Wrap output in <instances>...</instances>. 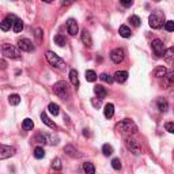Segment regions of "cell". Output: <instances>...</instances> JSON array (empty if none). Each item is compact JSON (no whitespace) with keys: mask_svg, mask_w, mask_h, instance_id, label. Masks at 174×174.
<instances>
[{"mask_svg":"<svg viewBox=\"0 0 174 174\" xmlns=\"http://www.w3.org/2000/svg\"><path fill=\"white\" fill-rule=\"evenodd\" d=\"M163 59L167 63H174V46L169 48V49H166V53H165Z\"/></svg>","mask_w":174,"mask_h":174,"instance_id":"21","label":"cell"},{"mask_svg":"<svg viewBox=\"0 0 174 174\" xmlns=\"http://www.w3.org/2000/svg\"><path fill=\"white\" fill-rule=\"evenodd\" d=\"M118 33H120L121 37H124V38H129L131 37V29L128 27V26H120V29H118Z\"/></svg>","mask_w":174,"mask_h":174,"instance_id":"22","label":"cell"},{"mask_svg":"<svg viewBox=\"0 0 174 174\" xmlns=\"http://www.w3.org/2000/svg\"><path fill=\"white\" fill-rule=\"evenodd\" d=\"M127 79H128L127 71H117L114 73V80H116L117 83H124V82H127Z\"/></svg>","mask_w":174,"mask_h":174,"instance_id":"14","label":"cell"},{"mask_svg":"<svg viewBox=\"0 0 174 174\" xmlns=\"http://www.w3.org/2000/svg\"><path fill=\"white\" fill-rule=\"evenodd\" d=\"M129 22H131V25L135 26V27H139V26L142 25V21H140V18L136 16V15H133V16L129 18Z\"/></svg>","mask_w":174,"mask_h":174,"instance_id":"37","label":"cell"},{"mask_svg":"<svg viewBox=\"0 0 174 174\" xmlns=\"http://www.w3.org/2000/svg\"><path fill=\"white\" fill-rule=\"evenodd\" d=\"M102 153L105 157H110V155L113 154V147L110 146V144H103L102 146Z\"/></svg>","mask_w":174,"mask_h":174,"instance_id":"32","label":"cell"},{"mask_svg":"<svg viewBox=\"0 0 174 174\" xmlns=\"http://www.w3.org/2000/svg\"><path fill=\"white\" fill-rule=\"evenodd\" d=\"M2 52L6 57L12 59V60H19V59L22 57L21 56V49L16 48V46H14V45H11V44H4V45L2 46Z\"/></svg>","mask_w":174,"mask_h":174,"instance_id":"4","label":"cell"},{"mask_svg":"<svg viewBox=\"0 0 174 174\" xmlns=\"http://www.w3.org/2000/svg\"><path fill=\"white\" fill-rule=\"evenodd\" d=\"M69 80H71L73 87H79V78H78V71L76 69H71L69 71Z\"/></svg>","mask_w":174,"mask_h":174,"instance_id":"16","label":"cell"},{"mask_svg":"<svg viewBox=\"0 0 174 174\" xmlns=\"http://www.w3.org/2000/svg\"><path fill=\"white\" fill-rule=\"evenodd\" d=\"M48 110L50 112V114H53V116H57V114L60 113V106H59L57 103H49V106H48Z\"/></svg>","mask_w":174,"mask_h":174,"instance_id":"28","label":"cell"},{"mask_svg":"<svg viewBox=\"0 0 174 174\" xmlns=\"http://www.w3.org/2000/svg\"><path fill=\"white\" fill-rule=\"evenodd\" d=\"M67 30H68L69 35H76L78 34V31H79V26H78L75 19L69 18V19L67 21Z\"/></svg>","mask_w":174,"mask_h":174,"instance_id":"12","label":"cell"},{"mask_svg":"<svg viewBox=\"0 0 174 174\" xmlns=\"http://www.w3.org/2000/svg\"><path fill=\"white\" fill-rule=\"evenodd\" d=\"M148 23L153 29H161L162 26H165L166 19H165L163 11H161V10L153 11V14L148 16Z\"/></svg>","mask_w":174,"mask_h":174,"instance_id":"2","label":"cell"},{"mask_svg":"<svg viewBox=\"0 0 174 174\" xmlns=\"http://www.w3.org/2000/svg\"><path fill=\"white\" fill-rule=\"evenodd\" d=\"M15 153H16V150L14 148V147L6 146V144H2V146H0V159L10 158V157H12Z\"/></svg>","mask_w":174,"mask_h":174,"instance_id":"9","label":"cell"},{"mask_svg":"<svg viewBox=\"0 0 174 174\" xmlns=\"http://www.w3.org/2000/svg\"><path fill=\"white\" fill-rule=\"evenodd\" d=\"M53 92L57 95L59 98L61 99H68L69 95H71V91H69V87H68V83L67 82H63V80H60V82L54 83L53 84Z\"/></svg>","mask_w":174,"mask_h":174,"instance_id":"3","label":"cell"},{"mask_svg":"<svg viewBox=\"0 0 174 174\" xmlns=\"http://www.w3.org/2000/svg\"><path fill=\"white\" fill-rule=\"evenodd\" d=\"M83 135L84 136H90V132H88V129H83Z\"/></svg>","mask_w":174,"mask_h":174,"instance_id":"45","label":"cell"},{"mask_svg":"<svg viewBox=\"0 0 174 174\" xmlns=\"http://www.w3.org/2000/svg\"><path fill=\"white\" fill-rule=\"evenodd\" d=\"M120 3H121V4H123L124 7H131L132 3H133V0H120Z\"/></svg>","mask_w":174,"mask_h":174,"instance_id":"41","label":"cell"},{"mask_svg":"<svg viewBox=\"0 0 174 174\" xmlns=\"http://www.w3.org/2000/svg\"><path fill=\"white\" fill-rule=\"evenodd\" d=\"M83 172L86 174H95V167L91 162H86L83 163Z\"/></svg>","mask_w":174,"mask_h":174,"instance_id":"25","label":"cell"},{"mask_svg":"<svg viewBox=\"0 0 174 174\" xmlns=\"http://www.w3.org/2000/svg\"><path fill=\"white\" fill-rule=\"evenodd\" d=\"M157 105H158V109L161 110L162 113L167 112V109H169V102L166 101L165 98H158V101H157Z\"/></svg>","mask_w":174,"mask_h":174,"instance_id":"17","label":"cell"},{"mask_svg":"<svg viewBox=\"0 0 174 174\" xmlns=\"http://www.w3.org/2000/svg\"><path fill=\"white\" fill-rule=\"evenodd\" d=\"M125 146H127V148L131 151L132 154H135V155L142 154V146H140V143L136 142V140H132L131 138H127L125 139Z\"/></svg>","mask_w":174,"mask_h":174,"instance_id":"7","label":"cell"},{"mask_svg":"<svg viewBox=\"0 0 174 174\" xmlns=\"http://www.w3.org/2000/svg\"><path fill=\"white\" fill-rule=\"evenodd\" d=\"M165 128H166V131H167V132L174 133V123H167L165 125Z\"/></svg>","mask_w":174,"mask_h":174,"instance_id":"40","label":"cell"},{"mask_svg":"<svg viewBox=\"0 0 174 174\" xmlns=\"http://www.w3.org/2000/svg\"><path fill=\"white\" fill-rule=\"evenodd\" d=\"M34 157L37 159H42L44 157H45V151H44L42 147H37V148L34 150Z\"/></svg>","mask_w":174,"mask_h":174,"instance_id":"35","label":"cell"},{"mask_svg":"<svg viewBox=\"0 0 174 174\" xmlns=\"http://www.w3.org/2000/svg\"><path fill=\"white\" fill-rule=\"evenodd\" d=\"M169 71H167V68H166L165 65H159V67H157V68L153 71V75L155 76V78H163L166 73H167Z\"/></svg>","mask_w":174,"mask_h":174,"instance_id":"15","label":"cell"},{"mask_svg":"<svg viewBox=\"0 0 174 174\" xmlns=\"http://www.w3.org/2000/svg\"><path fill=\"white\" fill-rule=\"evenodd\" d=\"M64 153H67V155H69V157H72V158L80 157V154H78V151L73 148L72 146H65L64 147Z\"/></svg>","mask_w":174,"mask_h":174,"instance_id":"23","label":"cell"},{"mask_svg":"<svg viewBox=\"0 0 174 174\" xmlns=\"http://www.w3.org/2000/svg\"><path fill=\"white\" fill-rule=\"evenodd\" d=\"M53 41H54V44H57L59 46H65V44H67L65 37H63L61 34H56V35H54Z\"/></svg>","mask_w":174,"mask_h":174,"instance_id":"27","label":"cell"},{"mask_svg":"<svg viewBox=\"0 0 174 174\" xmlns=\"http://www.w3.org/2000/svg\"><path fill=\"white\" fill-rule=\"evenodd\" d=\"M2 67H3V68H6V63H4V60H2Z\"/></svg>","mask_w":174,"mask_h":174,"instance_id":"46","label":"cell"},{"mask_svg":"<svg viewBox=\"0 0 174 174\" xmlns=\"http://www.w3.org/2000/svg\"><path fill=\"white\" fill-rule=\"evenodd\" d=\"M73 2H75V0H61V6L63 7H68V6H71Z\"/></svg>","mask_w":174,"mask_h":174,"instance_id":"43","label":"cell"},{"mask_svg":"<svg viewBox=\"0 0 174 174\" xmlns=\"http://www.w3.org/2000/svg\"><path fill=\"white\" fill-rule=\"evenodd\" d=\"M80 38H82V42H83L86 46L90 48V46L92 45L91 34H90V31H88V30H86V29H84V30L82 31V34H80Z\"/></svg>","mask_w":174,"mask_h":174,"instance_id":"13","label":"cell"},{"mask_svg":"<svg viewBox=\"0 0 174 174\" xmlns=\"http://www.w3.org/2000/svg\"><path fill=\"white\" fill-rule=\"evenodd\" d=\"M86 80L87 82H95V80H97V73L92 71V69L86 71Z\"/></svg>","mask_w":174,"mask_h":174,"instance_id":"29","label":"cell"},{"mask_svg":"<svg viewBox=\"0 0 174 174\" xmlns=\"http://www.w3.org/2000/svg\"><path fill=\"white\" fill-rule=\"evenodd\" d=\"M162 79V86H163L165 88H170L174 86V69L173 71H169L163 78H161Z\"/></svg>","mask_w":174,"mask_h":174,"instance_id":"10","label":"cell"},{"mask_svg":"<svg viewBox=\"0 0 174 174\" xmlns=\"http://www.w3.org/2000/svg\"><path fill=\"white\" fill-rule=\"evenodd\" d=\"M94 92L98 95V98H101V99L105 98L106 95H108V91H106V88L103 87V86H99V84L94 87Z\"/></svg>","mask_w":174,"mask_h":174,"instance_id":"19","label":"cell"},{"mask_svg":"<svg viewBox=\"0 0 174 174\" xmlns=\"http://www.w3.org/2000/svg\"><path fill=\"white\" fill-rule=\"evenodd\" d=\"M42 2H45V3H52L53 0H42Z\"/></svg>","mask_w":174,"mask_h":174,"instance_id":"47","label":"cell"},{"mask_svg":"<svg viewBox=\"0 0 174 174\" xmlns=\"http://www.w3.org/2000/svg\"><path fill=\"white\" fill-rule=\"evenodd\" d=\"M35 142L40 143V144H48L49 143V136L44 135V133H40V135L35 136Z\"/></svg>","mask_w":174,"mask_h":174,"instance_id":"26","label":"cell"},{"mask_svg":"<svg viewBox=\"0 0 174 174\" xmlns=\"http://www.w3.org/2000/svg\"><path fill=\"white\" fill-rule=\"evenodd\" d=\"M124 57H125V52H124V49H121V48H116V49H113L110 52V59H112V61L116 63V64L123 63Z\"/></svg>","mask_w":174,"mask_h":174,"instance_id":"8","label":"cell"},{"mask_svg":"<svg viewBox=\"0 0 174 174\" xmlns=\"http://www.w3.org/2000/svg\"><path fill=\"white\" fill-rule=\"evenodd\" d=\"M8 102L11 103V105H19V102H21V97L18 94H11L10 97H8Z\"/></svg>","mask_w":174,"mask_h":174,"instance_id":"30","label":"cell"},{"mask_svg":"<svg viewBox=\"0 0 174 174\" xmlns=\"http://www.w3.org/2000/svg\"><path fill=\"white\" fill-rule=\"evenodd\" d=\"M116 131L128 138V136L138 133V127H136V124L133 123L132 120L125 118V120H123V121H120V123L116 124Z\"/></svg>","mask_w":174,"mask_h":174,"instance_id":"1","label":"cell"},{"mask_svg":"<svg viewBox=\"0 0 174 174\" xmlns=\"http://www.w3.org/2000/svg\"><path fill=\"white\" fill-rule=\"evenodd\" d=\"M103 114H105L106 118H112L114 116V105H113V103H108V105H105Z\"/></svg>","mask_w":174,"mask_h":174,"instance_id":"18","label":"cell"},{"mask_svg":"<svg viewBox=\"0 0 174 174\" xmlns=\"http://www.w3.org/2000/svg\"><path fill=\"white\" fill-rule=\"evenodd\" d=\"M165 29L167 31H174V21H166Z\"/></svg>","mask_w":174,"mask_h":174,"instance_id":"39","label":"cell"},{"mask_svg":"<svg viewBox=\"0 0 174 174\" xmlns=\"http://www.w3.org/2000/svg\"><path fill=\"white\" fill-rule=\"evenodd\" d=\"M91 103L95 106V108H99V106H101V98H99V99L92 98V99H91Z\"/></svg>","mask_w":174,"mask_h":174,"instance_id":"42","label":"cell"},{"mask_svg":"<svg viewBox=\"0 0 174 174\" xmlns=\"http://www.w3.org/2000/svg\"><path fill=\"white\" fill-rule=\"evenodd\" d=\"M45 57H46L48 63H49L52 67H54V68H57V69H64V68H65V63H64V60H63L61 57H59L56 53H53L52 50H48V52H46V53H45Z\"/></svg>","mask_w":174,"mask_h":174,"instance_id":"5","label":"cell"},{"mask_svg":"<svg viewBox=\"0 0 174 174\" xmlns=\"http://www.w3.org/2000/svg\"><path fill=\"white\" fill-rule=\"evenodd\" d=\"M52 169L53 170H61V167H63V165H61V161H60V158H54L53 161H52Z\"/></svg>","mask_w":174,"mask_h":174,"instance_id":"33","label":"cell"},{"mask_svg":"<svg viewBox=\"0 0 174 174\" xmlns=\"http://www.w3.org/2000/svg\"><path fill=\"white\" fill-rule=\"evenodd\" d=\"M41 34H42V30L41 29H35V35L38 40H41Z\"/></svg>","mask_w":174,"mask_h":174,"instance_id":"44","label":"cell"},{"mask_svg":"<svg viewBox=\"0 0 174 174\" xmlns=\"http://www.w3.org/2000/svg\"><path fill=\"white\" fill-rule=\"evenodd\" d=\"M22 128H23L25 131H31V129L34 128V123H33L31 118H25L23 123H22Z\"/></svg>","mask_w":174,"mask_h":174,"instance_id":"24","label":"cell"},{"mask_svg":"<svg viewBox=\"0 0 174 174\" xmlns=\"http://www.w3.org/2000/svg\"><path fill=\"white\" fill-rule=\"evenodd\" d=\"M12 30L15 33H21L22 30H23V22H22L21 19H16V22L12 26Z\"/></svg>","mask_w":174,"mask_h":174,"instance_id":"34","label":"cell"},{"mask_svg":"<svg viewBox=\"0 0 174 174\" xmlns=\"http://www.w3.org/2000/svg\"><path fill=\"white\" fill-rule=\"evenodd\" d=\"M151 46H153L154 53L157 54L158 57H163V56H165L166 49H165V44H163V41H161L159 38H155V40H153V42H151Z\"/></svg>","mask_w":174,"mask_h":174,"instance_id":"6","label":"cell"},{"mask_svg":"<svg viewBox=\"0 0 174 174\" xmlns=\"http://www.w3.org/2000/svg\"><path fill=\"white\" fill-rule=\"evenodd\" d=\"M18 48L22 52H31L34 49V45H33V42L29 38H22L18 41Z\"/></svg>","mask_w":174,"mask_h":174,"instance_id":"11","label":"cell"},{"mask_svg":"<svg viewBox=\"0 0 174 174\" xmlns=\"http://www.w3.org/2000/svg\"><path fill=\"white\" fill-rule=\"evenodd\" d=\"M11 26H14V25H12V22L8 21V19L6 18V19L3 21L2 23H0V29H2L3 31H7V30H10V29H11Z\"/></svg>","mask_w":174,"mask_h":174,"instance_id":"31","label":"cell"},{"mask_svg":"<svg viewBox=\"0 0 174 174\" xmlns=\"http://www.w3.org/2000/svg\"><path fill=\"white\" fill-rule=\"evenodd\" d=\"M99 78H101V80H103V82H106L109 84L114 82V76H110V75H108V73H101Z\"/></svg>","mask_w":174,"mask_h":174,"instance_id":"36","label":"cell"},{"mask_svg":"<svg viewBox=\"0 0 174 174\" xmlns=\"http://www.w3.org/2000/svg\"><path fill=\"white\" fill-rule=\"evenodd\" d=\"M112 166H113L114 170H120L121 169V161L118 158H114L112 161Z\"/></svg>","mask_w":174,"mask_h":174,"instance_id":"38","label":"cell"},{"mask_svg":"<svg viewBox=\"0 0 174 174\" xmlns=\"http://www.w3.org/2000/svg\"><path fill=\"white\" fill-rule=\"evenodd\" d=\"M157 2H159V0H157Z\"/></svg>","mask_w":174,"mask_h":174,"instance_id":"48","label":"cell"},{"mask_svg":"<svg viewBox=\"0 0 174 174\" xmlns=\"http://www.w3.org/2000/svg\"><path fill=\"white\" fill-rule=\"evenodd\" d=\"M41 120H42V123H44V124H46L49 128H52V129H56V128H57V125L54 124L53 121H52L45 113H41Z\"/></svg>","mask_w":174,"mask_h":174,"instance_id":"20","label":"cell"}]
</instances>
